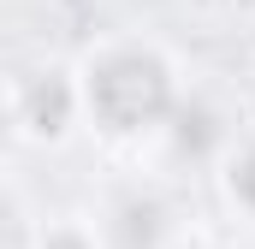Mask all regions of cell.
<instances>
[{"instance_id": "6da1fadb", "label": "cell", "mask_w": 255, "mask_h": 249, "mask_svg": "<svg viewBox=\"0 0 255 249\" xmlns=\"http://www.w3.org/2000/svg\"><path fill=\"white\" fill-rule=\"evenodd\" d=\"M77 95H83V130L142 154L178 119V107L190 101V83L166 42L119 30L89 42V54L77 60Z\"/></svg>"}, {"instance_id": "7a4b0ae2", "label": "cell", "mask_w": 255, "mask_h": 249, "mask_svg": "<svg viewBox=\"0 0 255 249\" xmlns=\"http://www.w3.org/2000/svg\"><path fill=\"white\" fill-rule=\"evenodd\" d=\"M6 119L24 148H60L83 130V95L77 65H30L6 89Z\"/></svg>"}, {"instance_id": "3957f363", "label": "cell", "mask_w": 255, "mask_h": 249, "mask_svg": "<svg viewBox=\"0 0 255 249\" xmlns=\"http://www.w3.org/2000/svg\"><path fill=\"white\" fill-rule=\"evenodd\" d=\"M214 184H220V202L255 232V130H244L226 148V160L214 166Z\"/></svg>"}, {"instance_id": "277c9868", "label": "cell", "mask_w": 255, "mask_h": 249, "mask_svg": "<svg viewBox=\"0 0 255 249\" xmlns=\"http://www.w3.org/2000/svg\"><path fill=\"white\" fill-rule=\"evenodd\" d=\"M36 249H107V238H101V220L60 214V220H42V238H36Z\"/></svg>"}, {"instance_id": "5b68a950", "label": "cell", "mask_w": 255, "mask_h": 249, "mask_svg": "<svg viewBox=\"0 0 255 249\" xmlns=\"http://www.w3.org/2000/svg\"><path fill=\"white\" fill-rule=\"evenodd\" d=\"M166 249H220V244H214V238H202V232H178Z\"/></svg>"}, {"instance_id": "8992f818", "label": "cell", "mask_w": 255, "mask_h": 249, "mask_svg": "<svg viewBox=\"0 0 255 249\" xmlns=\"http://www.w3.org/2000/svg\"><path fill=\"white\" fill-rule=\"evenodd\" d=\"M202 6H238V0H202Z\"/></svg>"}]
</instances>
